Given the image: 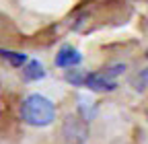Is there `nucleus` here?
Masks as SVG:
<instances>
[{
  "label": "nucleus",
  "instance_id": "obj_1",
  "mask_svg": "<svg viewBox=\"0 0 148 144\" xmlns=\"http://www.w3.org/2000/svg\"><path fill=\"white\" fill-rule=\"evenodd\" d=\"M21 115L27 123L43 128L56 119V107L43 95H29L21 105Z\"/></svg>",
  "mask_w": 148,
  "mask_h": 144
},
{
  "label": "nucleus",
  "instance_id": "obj_2",
  "mask_svg": "<svg viewBox=\"0 0 148 144\" xmlns=\"http://www.w3.org/2000/svg\"><path fill=\"white\" fill-rule=\"evenodd\" d=\"M84 86L92 88V91H113V88L117 86L113 82V78H109L105 72H86V80H84Z\"/></svg>",
  "mask_w": 148,
  "mask_h": 144
},
{
  "label": "nucleus",
  "instance_id": "obj_3",
  "mask_svg": "<svg viewBox=\"0 0 148 144\" xmlns=\"http://www.w3.org/2000/svg\"><path fill=\"white\" fill-rule=\"evenodd\" d=\"M80 60H82L80 51H78V49H74V47H70V45L62 47V49H60V53L56 56V64H58V66H62V68L76 66Z\"/></svg>",
  "mask_w": 148,
  "mask_h": 144
},
{
  "label": "nucleus",
  "instance_id": "obj_4",
  "mask_svg": "<svg viewBox=\"0 0 148 144\" xmlns=\"http://www.w3.org/2000/svg\"><path fill=\"white\" fill-rule=\"evenodd\" d=\"M23 74H25V78L27 80H39V78H43L45 76V70H43V66L39 64V62H29L27 64V68L23 70Z\"/></svg>",
  "mask_w": 148,
  "mask_h": 144
},
{
  "label": "nucleus",
  "instance_id": "obj_5",
  "mask_svg": "<svg viewBox=\"0 0 148 144\" xmlns=\"http://www.w3.org/2000/svg\"><path fill=\"white\" fill-rule=\"evenodd\" d=\"M0 58H6L12 66H23L27 62L25 53H16V51H8V49H0Z\"/></svg>",
  "mask_w": 148,
  "mask_h": 144
},
{
  "label": "nucleus",
  "instance_id": "obj_6",
  "mask_svg": "<svg viewBox=\"0 0 148 144\" xmlns=\"http://www.w3.org/2000/svg\"><path fill=\"white\" fill-rule=\"evenodd\" d=\"M66 80L76 84V86H84V80H86V72L82 70H68L66 72Z\"/></svg>",
  "mask_w": 148,
  "mask_h": 144
},
{
  "label": "nucleus",
  "instance_id": "obj_7",
  "mask_svg": "<svg viewBox=\"0 0 148 144\" xmlns=\"http://www.w3.org/2000/svg\"><path fill=\"white\" fill-rule=\"evenodd\" d=\"M138 82H142V84H148V68H146V70H142V74L138 76Z\"/></svg>",
  "mask_w": 148,
  "mask_h": 144
},
{
  "label": "nucleus",
  "instance_id": "obj_8",
  "mask_svg": "<svg viewBox=\"0 0 148 144\" xmlns=\"http://www.w3.org/2000/svg\"><path fill=\"white\" fill-rule=\"evenodd\" d=\"M146 56H148V51H146Z\"/></svg>",
  "mask_w": 148,
  "mask_h": 144
}]
</instances>
